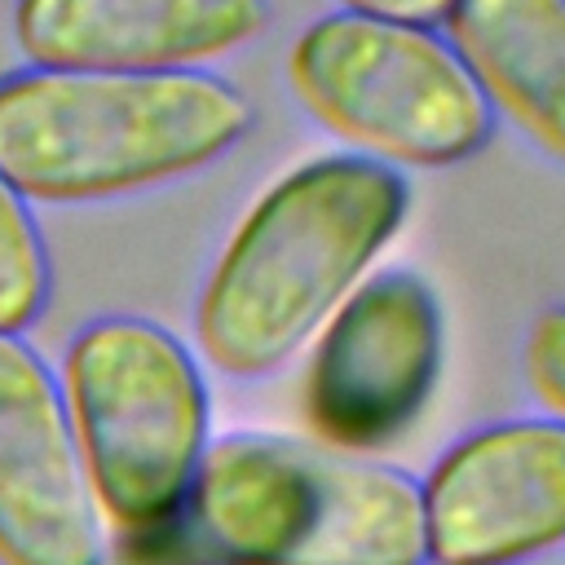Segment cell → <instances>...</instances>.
Segmentation results:
<instances>
[{"label":"cell","instance_id":"8","mask_svg":"<svg viewBox=\"0 0 565 565\" xmlns=\"http://www.w3.org/2000/svg\"><path fill=\"white\" fill-rule=\"evenodd\" d=\"M0 565H106L57 375L26 335H0Z\"/></svg>","mask_w":565,"mask_h":565},{"label":"cell","instance_id":"6","mask_svg":"<svg viewBox=\"0 0 565 565\" xmlns=\"http://www.w3.org/2000/svg\"><path fill=\"white\" fill-rule=\"evenodd\" d=\"M437 371L441 309L433 287L411 269L371 274L318 327L305 424L327 450H380L419 419Z\"/></svg>","mask_w":565,"mask_h":565},{"label":"cell","instance_id":"7","mask_svg":"<svg viewBox=\"0 0 565 565\" xmlns=\"http://www.w3.org/2000/svg\"><path fill=\"white\" fill-rule=\"evenodd\" d=\"M433 565H521L565 543V424L503 419L455 441L419 486Z\"/></svg>","mask_w":565,"mask_h":565},{"label":"cell","instance_id":"13","mask_svg":"<svg viewBox=\"0 0 565 565\" xmlns=\"http://www.w3.org/2000/svg\"><path fill=\"white\" fill-rule=\"evenodd\" d=\"M349 13H366V18H388V22H411V26H428L441 22L450 0H344Z\"/></svg>","mask_w":565,"mask_h":565},{"label":"cell","instance_id":"3","mask_svg":"<svg viewBox=\"0 0 565 565\" xmlns=\"http://www.w3.org/2000/svg\"><path fill=\"white\" fill-rule=\"evenodd\" d=\"M252 128L212 71L0 75V172L26 203H102L203 172Z\"/></svg>","mask_w":565,"mask_h":565},{"label":"cell","instance_id":"10","mask_svg":"<svg viewBox=\"0 0 565 565\" xmlns=\"http://www.w3.org/2000/svg\"><path fill=\"white\" fill-rule=\"evenodd\" d=\"M441 22L486 106L565 163V0H450Z\"/></svg>","mask_w":565,"mask_h":565},{"label":"cell","instance_id":"1","mask_svg":"<svg viewBox=\"0 0 565 565\" xmlns=\"http://www.w3.org/2000/svg\"><path fill=\"white\" fill-rule=\"evenodd\" d=\"M146 565H424L419 486L313 441H207L181 503L132 539Z\"/></svg>","mask_w":565,"mask_h":565},{"label":"cell","instance_id":"4","mask_svg":"<svg viewBox=\"0 0 565 565\" xmlns=\"http://www.w3.org/2000/svg\"><path fill=\"white\" fill-rule=\"evenodd\" d=\"M57 388L97 516L128 539L163 525L207 450L194 353L150 318L106 313L71 335Z\"/></svg>","mask_w":565,"mask_h":565},{"label":"cell","instance_id":"9","mask_svg":"<svg viewBox=\"0 0 565 565\" xmlns=\"http://www.w3.org/2000/svg\"><path fill=\"white\" fill-rule=\"evenodd\" d=\"M269 0H13V44L53 71H203L252 44Z\"/></svg>","mask_w":565,"mask_h":565},{"label":"cell","instance_id":"5","mask_svg":"<svg viewBox=\"0 0 565 565\" xmlns=\"http://www.w3.org/2000/svg\"><path fill=\"white\" fill-rule=\"evenodd\" d=\"M309 119L384 168H446L490 137V106L463 62L428 26L327 13L287 62Z\"/></svg>","mask_w":565,"mask_h":565},{"label":"cell","instance_id":"12","mask_svg":"<svg viewBox=\"0 0 565 565\" xmlns=\"http://www.w3.org/2000/svg\"><path fill=\"white\" fill-rule=\"evenodd\" d=\"M521 366L534 397L565 424V305H552L530 322Z\"/></svg>","mask_w":565,"mask_h":565},{"label":"cell","instance_id":"2","mask_svg":"<svg viewBox=\"0 0 565 565\" xmlns=\"http://www.w3.org/2000/svg\"><path fill=\"white\" fill-rule=\"evenodd\" d=\"M406 203L397 168L362 154H322L278 177L234 225L199 291V353L238 380L282 366L362 282Z\"/></svg>","mask_w":565,"mask_h":565},{"label":"cell","instance_id":"11","mask_svg":"<svg viewBox=\"0 0 565 565\" xmlns=\"http://www.w3.org/2000/svg\"><path fill=\"white\" fill-rule=\"evenodd\" d=\"M53 291V265L31 203L0 172V335H26Z\"/></svg>","mask_w":565,"mask_h":565}]
</instances>
